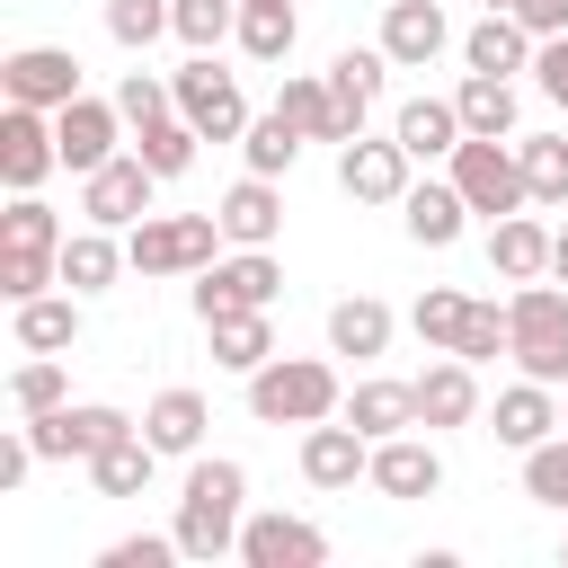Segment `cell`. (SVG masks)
I'll return each mask as SVG.
<instances>
[{"instance_id":"cell-1","label":"cell","mask_w":568,"mask_h":568,"mask_svg":"<svg viewBox=\"0 0 568 568\" xmlns=\"http://www.w3.org/2000/svg\"><path fill=\"white\" fill-rule=\"evenodd\" d=\"M240 524H248V470L240 462H222V453H195V470H186V488H178V550L186 559H231L240 550Z\"/></svg>"},{"instance_id":"cell-2","label":"cell","mask_w":568,"mask_h":568,"mask_svg":"<svg viewBox=\"0 0 568 568\" xmlns=\"http://www.w3.org/2000/svg\"><path fill=\"white\" fill-rule=\"evenodd\" d=\"M346 408V382H337V364H320V355H266L257 373H248V417L257 426H320V417H337Z\"/></svg>"},{"instance_id":"cell-3","label":"cell","mask_w":568,"mask_h":568,"mask_svg":"<svg viewBox=\"0 0 568 568\" xmlns=\"http://www.w3.org/2000/svg\"><path fill=\"white\" fill-rule=\"evenodd\" d=\"M506 355H515L532 382H550V390L568 382V293H559V284L532 275V284L506 293Z\"/></svg>"},{"instance_id":"cell-4","label":"cell","mask_w":568,"mask_h":568,"mask_svg":"<svg viewBox=\"0 0 568 568\" xmlns=\"http://www.w3.org/2000/svg\"><path fill=\"white\" fill-rule=\"evenodd\" d=\"M444 178L462 186V204L470 213H488V222H506V213H524L532 204V186H524V151L515 142H497V133H462V151L444 160Z\"/></svg>"},{"instance_id":"cell-5","label":"cell","mask_w":568,"mask_h":568,"mask_svg":"<svg viewBox=\"0 0 568 568\" xmlns=\"http://www.w3.org/2000/svg\"><path fill=\"white\" fill-rule=\"evenodd\" d=\"M124 257H133V275H204L222 257V222L213 213H142L124 231Z\"/></svg>"},{"instance_id":"cell-6","label":"cell","mask_w":568,"mask_h":568,"mask_svg":"<svg viewBox=\"0 0 568 568\" xmlns=\"http://www.w3.org/2000/svg\"><path fill=\"white\" fill-rule=\"evenodd\" d=\"M169 89H178V115H186L204 142H240V133H248V98H240V80H231L213 53H186V62L169 71Z\"/></svg>"},{"instance_id":"cell-7","label":"cell","mask_w":568,"mask_h":568,"mask_svg":"<svg viewBox=\"0 0 568 568\" xmlns=\"http://www.w3.org/2000/svg\"><path fill=\"white\" fill-rule=\"evenodd\" d=\"M275 284H284L275 248H231V257H213V266L195 275V320H222V311H266V302H275Z\"/></svg>"},{"instance_id":"cell-8","label":"cell","mask_w":568,"mask_h":568,"mask_svg":"<svg viewBox=\"0 0 568 568\" xmlns=\"http://www.w3.org/2000/svg\"><path fill=\"white\" fill-rule=\"evenodd\" d=\"M27 435H36V453L44 462H98L115 435H133V417L124 408H106V399H62V408H44V417H27Z\"/></svg>"},{"instance_id":"cell-9","label":"cell","mask_w":568,"mask_h":568,"mask_svg":"<svg viewBox=\"0 0 568 568\" xmlns=\"http://www.w3.org/2000/svg\"><path fill=\"white\" fill-rule=\"evenodd\" d=\"M151 186H160V178H151V160H142V151H115L106 169H89V178H80V213H89V222H106V231H133V222L151 213Z\"/></svg>"},{"instance_id":"cell-10","label":"cell","mask_w":568,"mask_h":568,"mask_svg":"<svg viewBox=\"0 0 568 568\" xmlns=\"http://www.w3.org/2000/svg\"><path fill=\"white\" fill-rule=\"evenodd\" d=\"M115 133H124V106L115 98H71V106H53V142H62V169L71 178H89V169H106L115 160Z\"/></svg>"},{"instance_id":"cell-11","label":"cell","mask_w":568,"mask_h":568,"mask_svg":"<svg viewBox=\"0 0 568 568\" xmlns=\"http://www.w3.org/2000/svg\"><path fill=\"white\" fill-rule=\"evenodd\" d=\"M44 169H62V142H53V115L44 106H0V178H9V195H27V186H44Z\"/></svg>"},{"instance_id":"cell-12","label":"cell","mask_w":568,"mask_h":568,"mask_svg":"<svg viewBox=\"0 0 568 568\" xmlns=\"http://www.w3.org/2000/svg\"><path fill=\"white\" fill-rule=\"evenodd\" d=\"M408 142L390 133V142H373V133H355V142H337V186L355 195V204H399L408 195Z\"/></svg>"},{"instance_id":"cell-13","label":"cell","mask_w":568,"mask_h":568,"mask_svg":"<svg viewBox=\"0 0 568 568\" xmlns=\"http://www.w3.org/2000/svg\"><path fill=\"white\" fill-rule=\"evenodd\" d=\"M302 479H311V488H355V479H373V435L346 426V417L302 426Z\"/></svg>"},{"instance_id":"cell-14","label":"cell","mask_w":568,"mask_h":568,"mask_svg":"<svg viewBox=\"0 0 568 568\" xmlns=\"http://www.w3.org/2000/svg\"><path fill=\"white\" fill-rule=\"evenodd\" d=\"M0 89H9L18 106H44V115H53V106L80 98V62H71L62 44H18V53L0 62Z\"/></svg>"},{"instance_id":"cell-15","label":"cell","mask_w":568,"mask_h":568,"mask_svg":"<svg viewBox=\"0 0 568 568\" xmlns=\"http://www.w3.org/2000/svg\"><path fill=\"white\" fill-rule=\"evenodd\" d=\"M240 559H248V568H320V559H328V532L275 506V515H248V524H240Z\"/></svg>"},{"instance_id":"cell-16","label":"cell","mask_w":568,"mask_h":568,"mask_svg":"<svg viewBox=\"0 0 568 568\" xmlns=\"http://www.w3.org/2000/svg\"><path fill=\"white\" fill-rule=\"evenodd\" d=\"M444 44H453L444 0H382V53H390V71H426Z\"/></svg>"},{"instance_id":"cell-17","label":"cell","mask_w":568,"mask_h":568,"mask_svg":"<svg viewBox=\"0 0 568 568\" xmlns=\"http://www.w3.org/2000/svg\"><path fill=\"white\" fill-rule=\"evenodd\" d=\"M382 71H390V53H382V44H346V53L328 62V106H337V142H355V133H364V115H373V98H382Z\"/></svg>"},{"instance_id":"cell-18","label":"cell","mask_w":568,"mask_h":568,"mask_svg":"<svg viewBox=\"0 0 568 568\" xmlns=\"http://www.w3.org/2000/svg\"><path fill=\"white\" fill-rule=\"evenodd\" d=\"M213 222H222V240L231 248H275V231H284V195H275V178H240L222 204H213Z\"/></svg>"},{"instance_id":"cell-19","label":"cell","mask_w":568,"mask_h":568,"mask_svg":"<svg viewBox=\"0 0 568 568\" xmlns=\"http://www.w3.org/2000/svg\"><path fill=\"white\" fill-rule=\"evenodd\" d=\"M470 417H479V364L435 355V364L417 373V426L435 435V426H470Z\"/></svg>"},{"instance_id":"cell-20","label":"cell","mask_w":568,"mask_h":568,"mask_svg":"<svg viewBox=\"0 0 568 568\" xmlns=\"http://www.w3.org/2000/svg\"><path fill=\"white\" fill-rule=\"evenodd\" d=\"M373 488H382V497H435V488H444V453H435L417 426H408V435H382V444H373Z\"/></svg>"},{"instance_id":"cell-21","label":"cell","mask_w":568,"mask_h":568,"mask_svg":"<svg viewBox=\"0 0 568 568\" xmlns=\"http://www.w3.org/2000/svg\"><path fill=\"white\" fill-rule=\"evenodd\" d=\"M532 44H541V36H532L515 9H479V27L462 36V62H470V71H497V80H515V71H532Z\"/></svg>"},{"instance_id":"cell-22","label":"cell","mask_w":568,"mask_h":568,"mask_svg":"<svg viewBox=\"0 0 568 568\" xmlns=\"http://www.w3.org/2000/svg\"><path fill=\"white\" fill-rule=\"evenodd\" d=\"M550 222H532V213H506V222H488V275H506V284H532V275H550Z\"/></svg>"},{"instance_id":"cell-23","label":"cell","mask_w":568,"mask_h":568,"mask_svg":"<svg viewBox=\"0 0 568 568\" xmlns=\"http://www.w3.org/2000/svg\"><path fill=\"white\" fill-rule=\"evenodd\" d=\"M488 426H497V444H515V453H532L541 435H559V390L524 373L515 390H497V408H488Z\"/></svg>"},{"instance_id":"cell-24","label":"cell","mask_w":568,"mask_h":568,"mask_svg":"<svg viewBox=\"0 0 568 568\" xmlns=\"http://www.w3.org/2000/svg\"><path fill=\"white\" fill-rule=\"evenodd\" d=\"M399 222H408V240H417V248H453V240H462V222H470V204H462V186H453V178H426V186H408V195H399Z\"/></svg>"},{"instance_id":"cell-25","label":"cell","mask_w":568,"mask_h":568,"mask_svg":"<svg viewBox=\"0 0 568 568\" xmlns=\"http://www.w3.org/2000/svg\"><path fill=\"white\" fill-rule=\"evenodd\" d=\"M9 328L27 355H71L80 346V293H36V302H9Z\"/></svg>"},{"instance_id":"cell-26","label":"cell","mask_w":568,"mask_h":568,"mask_svg":"<svg viewBox=\"0 0 568 568\" xmlns=\"http://www.w3.org/2000/svg\"><path fill=\"white\" fill-rule=\"evenodd\" d=\"M124 266H133V257L115 248V231H106V222H80V231L62 240V284H71L80 302H89V293H106Z\"/></svg>"},{"instance_id":"cell-27","label":"cell","mask_w":568,"mask_h":568,"mask_svg":"<svg viewBox=\"0 0 568 568\" xmlns=\"http://www.w3.org/2000/svg\"><path fill=\"white\" fill-rule=\"evenodd\" d=\"M390 302H373V293H346V302H328V355H355V364H373L382 346H390Z\"/></svg>"},{"instance_id":"cell-28","label":"cell","mask_w":568,"mask_h":568,"mask_svg":"<svg viewBox=\"0 0 568 568\" xmlns=\"http://www.w3.org/2000/svg\"><path fill=\"white\" fill-rule=\"evenodd\" d=\"M337 417H346V426H364L373 444H382V435H408V426H417V382H382V373H373V382H355V390H346V408H337Z\"/></svg>"},{"instance_id":"cell-29","label":"cell","mask_w":568,"mask_h":568,"mask_svg":"<svg viewBox=\"0 0 568 568\" xmlns=\"http://www.w3.org/2000/svg\"><path fill=\"white\" fill-rule=\"evenodd\" d=\"M204 426H213V408H204V390H186V382H169V390L142 408V435H151L160 453H195Z\"/></svg>"},{"instance_id":"cell-30","label":"cell","mask_w":568,"mask_h":568,"mask_svg":"<svg viewBox=\"0 0 568 568\" xmlns=\"http://www.w3.org/2000/svg\"><path fill=\"white\" fill-rule=\"evenodd\" d=\"M390 133L408 142V160H453V151H462V106H453V98H408Z\"/></svg>"},{"instance_id":"cell-31","label":"cell","mask_w":568,"mask_h":568,"mask_svg":"<svg viewBox=\"0 0 568 568\" xmlns=\"http://www.w3.org/2000/svg\"><path fill=\"white\" fill-rule=\"evenodd\" d=\"M204 337H213V364H222V373H257V364L275 355L266 311H222V320H204Z\"/></svg>"},{"instance_id":"cell-32","label":"cell","mask_w":568,"mask_h":568,"mask_svg":"<svg viewBox=\"0 0 568 568\" xmlns=\"http://www.w3.org/2000/svg\"><path fill=\"white\" fill-rule=\"evenodd\" d=\"M151 470H160V444L133 426V435H115L98 462H89V479H98V497H142L151 488Z\"/></svg>"},{"instance_id":"cell-33","label":"cell","mask_w":568,"mask_h":568,"mask_svg":"<svg viewBox=\"0 0 568 568\" xmlns=\"http://www.w3.org/2000/svg\"><path fill=\"white\" fill-rule=\"evenodd\" d=\"M302 44V9L293 0H240V53L248 62H284Z\"/></svg>"},{"instance_id":"cell-34","label":"cell","mask_w":568,"mask_h":568,"mask_svg":"<svg viewBox=\"0 0 568 568\" xmlns=\"http://www.w3.org/2000/svg\"><path fill=\"white\" fill-rule=\"evenodd\" d=\"M453 106H462V133H515V80H497V71H470L462 89H453Z\"/></svg>"},{"instance_id":"cell-35","label":"cell","mask_w":568,"mask_h":568,"mask_svg":"<svg viewBox=\"0 0 568 568\" xmlns=\"http://www.w3.org/2000/svg\"><path fill=\"white\" fill-rule=\"evenodd\" d=\"M302 142H311V133H302L284 106H275V115H248V133H240V151H248V169H257V178H284V169L302 160Z\"/></svg>"},{"instance_id":"cell-36","label":"cell","mask_w":568,"mask_h":568,"mask_svg":"<svg viewBox=\"0 0 568 568\" xmlns=\"http://www.w3.org/2000/svg\"><path fill=\"white\" fill-rule=\"evenodd\" d=\"M275 106L311 133V142H337V106H328V71H284V89H275Z\"/></svg>"},{"instance_id":"cell-37","label":"cell","mask_w":568,"mask_h":568,"mask_svg":"<svg viewBox=\"0 0 568 568\" xmlns=\"http://www.w3.org/2000/svg\"><path fill=\"white\" fill-rule=\"evenodd\" d=\"M195 142H204V133H195L178 106H169L160 124H142V133H133V151L151 160V178H186V169H195Z\"/></svg>"},{"instance_id":"cell-38","label":"cell","mask_w":568,"mask_h":568,"mask_svg":"<svg viewBox=\"0 0 568 568\" xmlns=\"http://www.w3.org/2000/svg\"><path fill=\"white\" fill-rule=\"evenodd\" d=\"M106 36H115L124 53H151L160 36H178V9H169V0H106Z\"/></svg>"},{"instance_id":"cell-39","label":"cell","mask_w":568,"mask_h":568,"mask_svg":"<svg viewBox=\"0 0 568 568\" xmlns=\"http://www.w3.org/2000/svg\"><path fill=\"white\" fill-rule=\"evenodd\" d=\"M524 497H532V506H550V515H568V426H559V435H541V444L524 453Z\"/></svg>"},{"instance_id":"cell-40","label":"cell","mask_w":568,"mask_h":568,"mask_svg":"<svg viewBox=\"0 0 568 568\" xmlns=\"http://www.w3.org/2000/svg\"><path fill=\"white\" fill-rule=\"evenodd\" d=\"M462 320H470V293H453V284H426V293H417V311H408V328H417L435 355H453Z\"/></svg>"},{"instance_id":"cell-41","label":"cell","mask_w":568,"mask_h":568,"mask_svg":"<svg viewBox=\"0 0 568 568\" xmlns=\"http://www.w3.org/2000/svg\"><path fill=\"white\" fill-rule=\"evenodd\" d=\"M62 399H71L62 355H27V364L9 373V408H18V417H44V408H62Z\"/></svg>"},{"instance_id":"cell-42","label":"cell","mask_w":568,"mask_h":568,"mask_svg":"<svg viewBox=\"0 0 568 568\" xmlns=\"http://www.w3.org/2000/svg\"><path fill=\"white\" fill-rule=\"evenodd\" d=\"M71 231L53 222V204H36V186L27 195H9V213H0V248H62Z\"/></svg>"},{"instance_id":"cell-43","label":"cell","mask_w":568,"mask_h":568,"mask_svg":"<svg viewBox=\"0 0 568 568\" xmlns=\"http://www.w3.org/2000/svg\"><path fill=\"white\" fill-rule=\"evenodd\" d=\"M44 284H62V248H0V302H36Z\"/></svg>"},{"instance_id":"cell-44","label":"cell","mask_w":568,"mask_h":568,"mask_svg":"<svg viewBox=\"0 0 568 568\" xmlns=\"http://www.w3.org/2000/svg\"><path fill=\"white\" fill-rule=\"evenodd\" d=\"M178 9V44L186 53H213L222 36H240V0H169Z\"/></svg>"},{"instance_id":"cell-45","label":"cell","mask_w":568,"mask_h":568,"mask_svg":"<svg viewBox=\"0 0 568 568\" xmlns=\"http://www.w3.org/2000/svg\"><path fill=\"white\" fill-rule=\"evenodd\" d=\"M524 151V186H532V204H568V133H550V142H515Z\"/></svg>"},{"instance_id":"cell-46","label":"cell","mask_w":568,"mask_h":568,"mask_svg":"<svg viewBox=\"0 0 568 568\" xmlns=\"http://www.w3.org/2000/svg\"><path fill=\"white\" fill-rule=\"evenodd\" d=\"M115 106H124V124L142 133V124H160V115L178 106V89H169L160 71H124V80H115Z\"/></svg>"},{"instance_id":"cell-47","label":"cell","mask_w":568,"mask_h":568,"mask_svg":"<svg viewBox=\"0 0 568 568\" xmlns=\"http://www.w3.org/2000/svg\"><path fill=\"white\" fill-rule=\"evenodd\" d=\"M453 355H462V364H497V355H506V311H497V302H470Z\"/></svg>"},{"instance_id":"cell-48","label":"cell","mask_w":568,"mask_h":568,"mask_svg":"<svg viewBox=\"0 0 568 568\" xmlns=\"http://www.w3.org/2000/svg\"><path fill=\"white\" fill-rule=\"evenodd\" d=\"M169 559H186L178 532H124V541L98 550V568H169Z\"/></svg>"},{"instance_id":"cell-49","label":"cell","mask_w":568,"mask_h":568,"mask_svg":"<svg viewBox=\"0 0 568 568\" xmlns=\"http://www.w3.org/2000/svg\"><path fill=\"white\" fill-rule=\"evenodd\" d=\"M532 80H541L550 106H568V36H541L532 44Z\"/></svg>"},{"instance_id":"cell-50","label":"cell","mask_w":568,"mask_h":568,"mask_svg":"<svg viewBox=\"0 0 568 568\" xmlns=\"http://www.w3.org/2000/svg\"><path fill=\"white\" fill-rule=\"evenodd\" d=\"M515 18H524L532 36H568V0H515Z\"/></svg>"},{"instance_id":"cell-51","label":"cell","mask_w":568,"mask_h":568,"mask_svg":"<svg viewBox=\"0 0 568 568\" xmlns=\"http://www.w3.org/2000/svg\"><path fill=\"white\" fill-rule=\"evenodd\" d=\"M550 275H559V284H568V231H559V240H550Z\"/></svg>"},{"instance_id":"cell-52","label":"cell","mask_w":568,"mask_h":568,"mask_svg":"<svg viewBox=\"0 0 568 568\" xmlns=\"http://www.w3.org/2000/svg\"><path fill=\"white\" fill-rule=\"evenodd\" d=\"M479 9H515V0H479Z\"/></svg>"},{"instance_id":"cell-53","label":"cell","mask_w":568,"mask_h":568,"mask_svg":"<svg viewBox=\"0 0 568 568\" xmlns=\"http://www.w3.org/2000/svg\"><path fill=\"white\" fill-rule=\"evenodd\" d=\"M559 426H568V399H559Z\"/></svg>"},{"instance_id":"cell-54","label":"cell","mask_w":568,"mask_h":568,"mask_svg":"<svg viewBox=\"0 0 568 568\" xmlns=\"http://www.w3.org/2000/svg\"><path fill=\"white\" fill-rule=\"evenodd\" d=\"M559 559H568V541H559Z\"/></svg>"}]
</instances>
